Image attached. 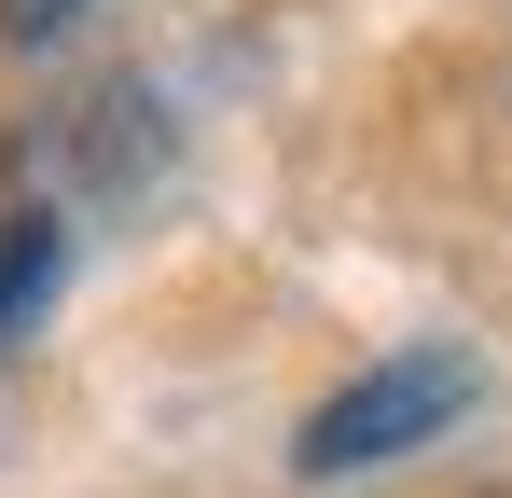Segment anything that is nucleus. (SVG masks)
Wrapping results in <instances>:
<instances>
[{
	"label": "nucleus",
	"mask_w": 512,
	"mask_h": 498,
	"mask_svg": "<svg viewBox=\"0 0 512 498\" xmlns=\"http://www.w3.org/2000/svg\"><path fill=\"white\" fill-rule=\"evenodd\" d=\"M0 28H14V42H56V28H70V0H0Z\"/></svg>",
	"instance_id": "2"
},
{
	"label": "nucleus",
	"mask_w": 512,
	"mask_h": 498,
	"mask_svg": "<svg viewBox=\"0 0 512 498\" xmlns=\"http://www.w3.org/2000/svg\"><path fill=\"white\" fill-rule=\"evenodd\" d=\"M457 402H471V346H402V360H374L360 388H333V402L305 415V443H291V457L333 485V471H374V457L429 443Z\"/></svg>",
	"instance_id": "1"
}]
</instances>
